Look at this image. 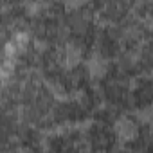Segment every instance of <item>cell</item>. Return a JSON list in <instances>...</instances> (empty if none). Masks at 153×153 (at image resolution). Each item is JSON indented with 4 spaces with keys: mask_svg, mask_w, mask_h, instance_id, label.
Listing matches in <instances>:
<instances>
[{
    "mask_svg": "<svg viewBox=\"0 0 153 153\" xmlns=\"http://www.w3.org/2000/svg\"><path fill=\"white\" fill-rule=\"evenodd\" d=\"M27 42H29V34H27V33H24V31L16 33V34H15V38H13V43L16 45V49L25 47V45H27Z\"/></svg>",
    "mask_w": 153,
    "mask_h": 153,
    "instance_id": "obj_3",
    "label": "cell"
},
{
    "mask_svg": "<svg viewBox=\"0 0 153 153\" xmlns=\"http://www.w3.org/2000/svg\"><path fill=\"white\" fill-rule=\"evenodd\" d=\"M139 114V119L142 121V123H149V114H151V108L148 106L146 110H140V112H137Z\"/></svg>",
    "mask_w": 153,
    "mask_h": 153,
    "instance_id": "obj_4",
    "label": "cell"
},
{
    "mask_svg": "<svg viewBox=\"0 0 153 153\" xmlns=\"http://www.w3.org/2000/svg\"><path fill=\"white\" fill-rule=\"evenodd\" d=\"M105 72H106L105 61H101L99 58H94V59L90 61V74H92V76H105Z\"/></svg>",
    "mask_w": 153,
    "mask_h": 153,
    "instance_id": "obj_2",
    "label": "cell"
},
{
    "mask_svg": "<svg viewBox=\"0 0 153 153\" xmlns=\"http://www.w3.org/2000/svg\"><path fill=\"white\" fill-rule=\"evenodd\" d=\"M115 133L126 142V140L135 139V135H137V128H135V124H133L130 119H121V121L115 124Z\"/></svg>",
    "mask_w": 153,
    "mask_h": 153,
    "instance_id": "obj_1",
    "label": "cell"
}]
</instances>
